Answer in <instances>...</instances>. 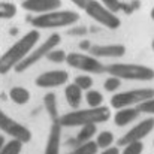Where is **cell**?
I'll return each mask as SVG.
<instances>
[{"mask_svg":"<svg viewBox=\"0 0 154 154\" xmlns=\"http://www.w3.org/2000/svg\"><path fill=\"white\" fill-rule=\"evenodd\" d=\"M41 38V33L33 29L27 32L21 39H18L12 47H9L6 51L0 55V75H6L12 69H15L30 52L35 50L38 41Z\"/></svg>","mask_w":154,"mask_h":154,"instance_id":"6da1fadb","label":"cell"},{"mask_svg":"<svg viewBox=\"0 0 154 154\" xmlns=\"http://www.w3.org/2000/svg\"><path fill=\"white\" fill-rule=\"evenodd\" d=\"M111 118V111L108 106L88 108V109H76L70 111L58 118L61 127H82L88 124L105 123Z\"/></svg>","mask_w":154,"mask_h":154,"instance_id":"7a4b0ae2","label":"cell"},{"mask_svg":"<svg viewBox=\"0 0 154 154\" xmlns=\"http://www.w3.org/2000/svg\"><path fill=\"white\" fill-rule=\"evenodd\" d=\"M106 72L111 76L118 79H129V81H153L154 69L145 64H135V63H112L106 66Z\"/></svg>","mask_w":154,"mask_h":154,"instance_id":"3957f363","label":"cell"},{"mask_svg":"<svg viewBox=\"0 0 154 154\" xmlns=\"http://www.w3.org/2000/svg\"><path fill=\"white\" fill-rule=\"evenodd\" d=\"M79 21V14L75 11H54L50 14L38 15L32 20L35 29H60Z\"/></svg>","mask_w":154,"mask_h":154,"instance_id":"277c9868","label":"cell"},{"mask_svg":"<svg viewBox=\"0 0 154 154\" xmlns=\"http://www.w3.org/2000/svg\"><path fill=\"white\" fill-rule=\"evenodd\" d=\"M151 99H154V88H136L114 94L111 99V106L118 111L123 108H133L135 105L139 106L141 103L148 102Z\"/></svg>","mask_w":154,"mask_h":154,"instance_id":"5b68a950","label":"cell"},{"mask_svg":"<svg viewBox=\"0 0 154 154\" xmlns=\"http://www.w3.org/2000/svg\"><path fill=\"white\" fill-rule=\"evenodd\" d=\"M60 42H61V38H60V35L58 33H52L51 36L44 42V44H41L38 48H35L33 51L30 52L17 67H15V72H18V73H21V72H24V70H27L29 67H32L33 64H36L38 61H41L44 57H47L52 50H55L58 45H60Z\"/></svg>","mask_w":154,"mask_h":154,"instance_id":"8992f818","label":"cell"},{"mask_svg":"<svg viewBox=\"0 0 154 154\" xmlns=\"http://www.w3.org/2000/svg\"><path fill=\"white\" fill-rule=\"evenodd\" d=\"M66 63L70 67H73V69H78V70H82V72H88V73L100 75V73L106 72V66L103 63H100L96 57L87 55V54H81V52L67 54Z\"/></svg>","mask_w":154,"mask_h":154,"instance_id":"52a82bcc","label":"cell"},{"mask_svg":"<svg viewBox=\"0 0 154 154\" xmlns=\"http://www.w3.org/2000/svg\"><path fill=\"white\" fill-rule=\"evenodd\" d=\"M85 14H87L91 20H94L96 23L102 24V26L111 29V30H115V29H118V27L121 26L120 18H118L112 11H109L106 6H103L99 0H93V2L87 6Z\"/></svg>","mask_w":154,"mask_h":154,"instance_id":"ba28073f","label":"cell"},{"mask_svg":"<svg viewBox=\"0 0 154 154\" xmlns=\"http://www.w3.org/2000/svg\"><path fill=\"white\" fill-rule=\"evenodd\" d=\"M0 130L5 132L6 135H9L12 139L21 141L23 144L32 141V132L26 126H23L21 123H18L17 120L11 118L2 109H0Z\"/></svg>","mask_w":154,"mask_h":154,"instance_id":"9c48e42d","label":"cell"},{"mask_svg":"<svg viewBox=\"0 0 154 154\" xmlns=\"http://www.w3.org/2000/svg\"><path fill=\"white\" fill-rule=\"evenodd\" d=\"M154 129V118L153 117H148V118H144L141 123H138L136 126H133L126 135H123L120 139H118V145L121 147H126L132 142H141L144 138H147Z\"/></svg>","mask_w":154,"mask_h":154,"instance_id":"30bf717a","label":"cell"},{"mask_svg":"<svg viewBox=\"0 0 154 154\" xmlns=\"http://www.w3.org/2000/svg\"><path fill=\"white\" fill-rule=\"evenodd\" d=\"M67 81H69V73L66 70H48L41 73L35 82L41 88H55L67 84Z\"/></svg>","mask_w":154,"mask_h":154,"instance_id":"8fae6325","label":"cell"},{"mask_svg":"<svg viewBox=\"0 0 154 154\" xmlns=\"http://www.w3.org/2000/svg\"><path fill=\"white\" fill-rule=\"evenodd\" d=\"M21 6L27 12L44 15V14H50L54 11H60L61 0H24Z\"/></svg>","mask_w":154,"mask_h":154,"instance_id":"7c38bea8","label":"cell"},{"mask_svg":"<svg viewBox=\"0 0 154 154\" xmlns=\"http://www.w3.org/2000/svg\"><path fill=\"white\" fill-rule=\"evenodd\" d=\"M90 55L93 57H123L126 54V47L120 44H112V45H90L88 48Z\"/></svg>","mask_w":154,"mask_h":154,"instance_id":"4fadbf2b","label":"cell"},{"mask_svg":"<svg viewBox=\"0 0 154 154\" xmlns=\"http://www.w3.org/2000/svg\"><path fill=\"white\" fill-rule=\"evenodd\" d=\"M60 142H61V126L57 120L52 121L51 124L44 154H60Z\"/></svg>","mask_w":154,"mask_h":154,"instance_id":"5bb4252c","label":"cell"},{"mask_svg":"<svg viewBox=\"0 0 154 154\" xmlns=\"http://www.w3.org/2000/svg\"><path fill=\"white\" fill-rule=\"evenodd\" d=\"M139 109L138 108H123V109H118L114 115V123L118 126V127H124L127 126L129 123L135 121L138 117H139Z\"/></svg>","mask_w":154,"mask_h":154,"instance_id":"9a60e30c","label":"cell"},{"mask_svg":"<svg viewBox=\"0 0 154 154\" xmlns=\"http://www.w3.org/2000/svg\"><path fill=\"white\" fill-rule=\"evenodd\" d=\"M64 97L72 109H78L82 102V90L75 84H67L64 88Z\"/></svg>","mask_w":154,"mask_h":154,"instance_id":"2e32d148","label":"cell"},{"mask_svg":"<svg viewBox=\"0 0 154 154\" xmlns=\"http://www.w3.org/2000/svg\"><path fill=\"white\" fill-rule=\"evenodd\" d=\"M9 97L17 105H26L30 100V91L24 87H12L9 90Z\"/></svg>","mask_w":154,"mask_h":154,"instance_id":"e0dca14e","label":"cell"},{"mask_svg":"<svg viewBox=\"0 0 154 154\" xmlns=\"http://www.w3.org/2000/svg\"><path fill=\"white\" fill-rule=\"evenodd\" d=\"M44 105H45V109L48 112V115L52 118V121H57L60 117H58V106H57V97L54 93H47L44 96Z\"/></svg>","mask_w":154,"mask_h":154,"instance_id":"ac0fdd59","label":"cell"},{"mask_svg":"<svg viewBox=\"0 0 154 154\" xmlns=\"http://www.w3.org/2000/svg\"><path fill=\"white\" fill-rule=\"evenodd\" d=\"M97 133V126L96 124H88V126H82L81 130L78 132L76 135V142L78 145L79 144H85V142H90L91 138Z\"/></svg>","mask_w":154,"mask_h":154,"instance_id":"d6986e66","label":"cell"},{"mask_svg":"<svg viewBox=\"0 0 154 154\" xmlns=\"http://www.w3.org/2000/svg\"><path fill=\"white\" fill-rule=\"evenodd\" d=\"M94 142H96L97 148L106 150V148L112 147V144H114V133L109 132V130H103V132H100V133H97Z\"/></svg>","mask_w":154,"mask_h":154,"instance_id":"ffe728a7","label":"cell"},{"mask_svg":"<svg viewBox=\"0 0 154 154\" xmlns=\"http://www.w3.org/2000/svg\"><path fill=\"white\" fill-rule=\"evenodd\" d=\"M97 150H99V148H97L96 142H94V141H90V142L76 145L72 151H69L67 154H96Z\"/></svg>","mask_w":154,"mask_h":154,"instance_id":"44dd1931","label":"cell"},{"mask_svg":"<svg viewBox=\"0 0 154 154\" xmlns=\"http://www.w3.org/2000/svg\"><path fill=\"white\" fill-rule=\"evenodd\" d=\"M17 15V6L9 2H0V18L9 20Z\"/></svg>","mask_w":154,"mask_h":154,"instance_id":"7402d4cb","label":"cell"},{"mask_svg":"<svg viewBox=\"0 0 154 154\" xmlns=\"http://www.w3.org/2000/svg\"><path fill=\"white\" fill-rule=\"evenodd\" d=\"M85 100H87L90 108H99V106H102L103 96L97 90H88L87 94H85Z\"/></svg>","mask_w":154,"mask_h":154,"instance_id":"603a6c76","label":"cell"},{"mask_svg":"<svg viewBox=\"0 0 154 154\" xmlns=\"http://www.w3.org/2000/svg\"><path fill=\"white\" fill-rule=\"evenodd\" d=\"M21 150H23V142L17 141V139H11L9 142L5 144L0 154H20Z\"/></svg>","mask_w":154,"mask_h":154,"instance_id":"cb8c5ba5","label":"cell"},{"mask_svg":"<svg viewBox=\"0 0 154 154\" xmlns=\"http://www.w3.org/2000/svg\"><path fill=\"white\" fill-rule=\"evenodd\" d=\"M73 84L78 85L82 91H84V90L88 91V90H91V87H93V78L88 76V75H78V76L75 78V82H73Z\"/></svg>","mask_w":154,"mask_h":154,"instance_id":"d4e9b609","label":"cell"},{"mask_svg":"<svg viewBox=\"0 0 154 154\" xmlns=\"http://www.w3.org/2000/svg\"><path fill=\"white\" fill-rule=\"evenodd\" d=\"M47 58H48L51 63H63V61H66L67 54H66L64 50H58V48H55V50H52V51L47 55Z\"/></svg>","mask_w":154,"mask_h":154,"instance_id":"484cf974","label":"cell"},{"mask_svg":"<svg viewBox=\"0 0 154 154\" xmlns=\"http://www.w3.org/2000/svg\"><path fill=\"white\" fill-rule=\"evenodd\" d=\"M121 87V79H118V78H115V76H109L108 79H105V82H103V88L106 90V91H117L118 88Z\"/></svg>","mask_w":154,"mask_h":154,"instance_id":"4316f807","label":"cell"},{"mask_svg":"<svg viewBox=\"0 0 154 154\" xmlns=\"http://www.w3.org/2000/svg\"><path fill=\"white\" fill-rule=\"evenodd\" d=\"M144 151V144L142 142H132L124 147L121 154H142Z\"/></svg>","mask_w":154,"mask_h":154,"instance_id":"83f0119b","label":"cell"},{"mask_svg":"<svg viewBox=\"0 0 154 154\" xmlns=\"http://www.w3.org/2000/svg\"><path fill=\"white\" fill-rule=\"evenodd\" d=\"M99 2L102 3L103 6H106L109 11H112L114 14H115V12H118V11H120V8H121L120 0H99Z\"/></svg>","mask_w":154,"mask_h":154,"instance_id":"f1b7e54d","label":"cell"},{"mask_svg":"<svg viewBox=\"0 0 154 154\" xmlns=\"http://www.w3.org/2000/svg\"><path fill=\"white\" fill-rule=\"evenodd\" d=\"M139 112H144V114H150V115H154V99L148 100V102L141 103L138 106Z\"/></svg>","mask_w":154,"mask_h":154,"instance_id":"f546056e","label":"cell"},{"mask_svg":"<svg viewBox=\"0 0 154 154\" xmlns=\"http://www.w3.org/2000/svg\"><path fill=\"white\" fill-rule=\"evenodd\" d=\"M75 6H78L79 9H82V11H85L87 9V6L93 2V0H70Z\"/></svg>","mask_w":154,"mask_h":154,"instance_id":"4dcf8cb0","label":"cell"},{"mask_svg":"<svg viewBox=\"0 0 154 154\" xmlns=\"http://www.w3.org/2000/svg\"><path fill=\"white\" fill-rule=\"evenodd\" d=\"M100 154H120V150H118L117 147H109V148L103 150Z\"/></svg>","mask_w":154,"mask_h":154,"instance_id":"1f68e13d","label":"cell"},{"mask_svg":"<svg viewBox=\"0 0 154 154\" xmlns=\"http://www.w3.org/2000/svg\"><path fill=\"white\" fill-rule=\"evenodd\" d=\"M5 144H6V142H5V136L0 135V151H2V148L5 147Z\"/></svg>","mask_w":154,"mask_h":154,"instance_id":"d6a6232c","label":"cell"},{"mask_svg":"<svg viewBox=\"0 0 154 154\" xmlns=\"http://www.w3.org/2000/svg\"><path fill=\"white\" fill-rule=\"evenodd\" d=\"M150 17H151V20L154 21V6H153V9H151V12H150Z\"/></svg>","mask_w":154,"mask_h":154,"instance_id":"836d02e7","label":"cell"},{"mask_svg":"<svg viewBox=\"0 0 154 154\" xmlns=\"http://www.w3.org/2000/svg\"><path fill=\"white\" fill-rule=\"evenodd\" d=\"M151 48H153V51H154V39H153V42H151Z\"/></svg>","mask_w":154,"mask_h":154,"instance_id":"e575fe53","label":"cell"},{"mask_svg":"<svg viewBox=\"0 0 154 154\" xmlns=\"http://www.w3.org/2000/svg\"><path fill=\"white\" fill-rule=\"evenodd\" d=\"M153 144H154V142H153Z\"/></svg>","mask_w":154,"mask_h":154,"instance_id":"d590c367","label":"cell"}]
</instances>
